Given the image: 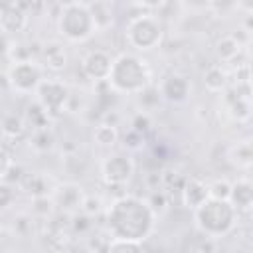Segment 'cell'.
<instances>
[{
	"label": "cell",
	"mask_w": 253,
	"mask_h": 253,
	"mask_svg": "<svg viewBox=\"0 0 253 253\" xmlns=\"http://www.w3.org/2000/svg\"><path fill=\"white\" fill-rule=\"evenodd\" d=\"M156 225V211L152 206L138 198L123 194L115 198L107 210V229L113 239H126L142 243Z\"/></svg>",
	"instance_id": "obj_1"
},
{
	"label": "cell",
	"mask_w": 253,
	"mask_h": 253,
	"mask_svg": "<svg viewBox=\"0 0 253 253\" xmlns=\"http://www.w3.org/2000/svg\"><path fill=\"white\" fill-rule=\"evenodd\" d=\"M107 81L117 93L140 95L150 87V67L142 57L134 53H121L119 57H115Z\"/></svg>",
	"instance_id": "obj_2"
},
{
	"label": "cell",
	"mask_w": 253,
	"mask_h": 253,
	"mask_svg": "<svg viewBox=\"0 0 253 253\" xmlns=\"http://www.w3.org/2000/svg\"><path fill=\"white\" fill-rule=\"evenodd\" d=\"M237 219V210L227 200H206L200 208L194 210V221L198 229L208 237L227 235Z\"/></svg>",
	"instance_id": "obj_3"
},
{
	"label": "cell",
	"mask_w": 253,
	"mask_h": 253,
	"mask_svg": "<svg viewBox=\"0 0 253 253\" xmlns=\"http://www.w3.org/2000/svg\"><path fill=\"white\" fill-rule=\"evenodd\" d=\"M57 30L71 43L87 42L97 32V26H95L89 4H85V2H65L63 10L57 18Z\"/></svg>",
	"instance_id": "obj_4"
},
{
	"label": "cell",
	"mask_w": 253,
	"mask_h": 253,
	"mask_svg": "<svg viewBox=\"0 0 253 253\" xmlns=\"http://www.w3.org/2000/svg\"><path fill=\"white\" fill-rule=\"evenodd\" d=\"M126 40L138 51H150L162 42V24L152 12L136 14L126 24Z\"/></svg>",
	"instance_id": "obj_5"
},
{
	"label": "cell",
	"mask_w": 253,
	"mask_h": 253,
	"mask_svg": "<svg viewBox=\"0 0 253 253\" xmlns=\"http://www.w3.org/2000/svg\"><path fill=\"white\" fill-rule=\"evenodd\" d=\"M4 81L12 87L14 93L20 95H30L34 91H38V87L42 85V67L34 61H18L12 63L6 71H4Z\"/></svg>",
	"instance_id": "obj_6"
},
{
	"label": "cell",
	"mask_w": 253,
	"mask_h": 253,
	"mask_svg": "<svg viewBox=\"0 0 253 253\" xmlns=\"http://www.w3.org/2000/svg\"><path fill=\"white\" fill-rule=\"evenodd\" d=\"M134 174V160L128 154H111L101 162V176L107 186H125Z\"/></svg>",
	"instance_id": "obj_7"
},
{
	"label": "cell",
	"mask_w": 253,
	"mask_h": 253,
	"mask_svg": "<svg viewBox=\"0 0 253 253\" xmlns=\"http://www.w3.org/2000/svg\"><path fill=\"white\" fill-rule=\"evenodd\" d=\"M36 93H38V103L49 113L51 119L61 115V111L65 109V103L69 99L67 87L55 79H43Z\"/></svg>",
	"instance_id": "obj_8"
},
{
	"label": "cell",
	"mask_w": 253,
	"mask_h": 253,
	"mask_svg": "<svg viewBox=\"0 0 253 253\" xmlns=\"http://www.w3.org/2000/svg\"><path fill=\"white\" fill-rule=\"evenodd\" d=\"M113 57L103 51V49H93L85 55L83 59V71L89 79L101 83V81H107L109 75H111V69H113Z\"/></svg>",
	"instance_id": "obj_9"
},
{
	"label": "cell",
	"mask_w": 253,
	"mask_h": 253,
	"mask_svg": "<svg viewBox=\"0 0 253 253\" xmlns=\"http://www.w3.org/2000/svg\"><path fill=\"white\" fill-rule=\"evenodd\" d=\"M158 91H160V97L170 103H184L190 97L192 85H190L188 77H184L180 73H170L160 81Z\"/></svg>",
	"instance_id": "obj_10"
},
{
	"label": "cell",
	"mask_w": 253,
	"mask_h": 253,
	"mask_svg": "<svg viewBox=\"0 0 253 253\" xmlns=\"http://www.w3.org/2000/svg\"><path fill=\"white\" fill-rule=\"evenodd\" d=\"M28 26V12L20 8L18 2H8L0 6V30L4 36L24 32Z\"/></svg>",
	"instance_id": "obj_11"
},
{
	"label": "cell",
	"mask_w": 253,
	"mask_h": 253,
	"mask_svg": "<svg viewBox=\"0 0 253 253\" xmlns=\"http://www.w3.org/2000/svg\"><path fill=\"white\" fill-rule=\"evenodd\" d=\"M206 200H210V184L202 182L200 178L186 180V184L182 188V204L190 210H196Z\"/></svg>",
	"instance_id": "obj_12"
},
{
	"label": "cell",
	"mask_w": 253,
	"mask_h": 253,
	"mask_svg": "<svg viewBox=\"0 0 253 253\" xmlns=\"http://www.w3.org/2000/svg\"><path fill=\"white\" fill-rule=\"evenodd\" d=\"M83 200H85V196H83L81 188L75 186V184H63V186H59L55 190V196H53V204L59 206L67 213H73L75 210H81Z\"/></svg>",
	"instance_id": "obj_13"
},
{
	"label": "cell",
	"mask_w": 253,
	"mask_h": 253,
	"mask_svg": "<svg viewBox=\"0 0 253 253\" xmlns=\"http://www.w3.org/2000/svg\"><path fill=\"white\" fill-rule=\"evenodd\" d=\"M42 59L43 65L51 71H61L67 65V51L63 49V45L59 42H47L42 45Z\"/></svg>",
	"instance_id": "obj_14"
},
{
	"label": "cell",
	"mask_w": 253,
	"mask_h": 253,
	"mask_svg": "<svg viewBox=\"0 0 253 253\" xmlns=\"http://www.w3.org/2000/svg\"><path fill=\"white\" fill-rule=\"evenodd\" d=\"M231 206L241 211V210H251L253 208V182L249 180H239L231 184V196H229Z\"/></svg>",
	"instance_id": "obj_15"
},
{
	"label": "cell",
	"mask_w": 253,
	"mask_h": 253,
	"mask_svg": "<svg viewBox=\"0 0 253 253\" xmlns=\"http://www.w3.org/2000/svg\"><path fill=\"white\" fill-rule=\"evenodd\" d=\"M49 121H51L49 113H47L38 101L26 107V125H30L34 132L47 128V126H49Z\"/></svg>",
	"instance_id": "obj_16"
},
{
	"label": "cell",
	"mask_w": 253,
	"mask_h": 253,
	"mask_svg": "<svg viewBox=\"0 0 253 253\" xmlns=\"http://www.w3.org/2000/svg\"><path fill=\"white\" fill-rule=\"evenodd\" d=\"M89 8H91V14H93L97 32H105V30L113 28L115 18H113L111 6L107 2H93V4H89Z\"/></svg>",
	"instance_id": "obj_17"
},
{
	"label": "cell",
	"mask_w": 253,
	"mask_h": 253,
	"mask_svg": "<svg viewBox=\"0 0 253 253\" xmlns=\"http://www.w3.org/2000/svg\"><path fill=\"white\" fill-rule=\"evenodd\" d=\"M93 140L99 144V146H113L117 140H119V130L115 125H109V123H101L93 128Z\"/></svg>",
	"instance_id": "obj_18"
},
{
	"label": "cell",
	"mask_w": 253,
	"mask_h": 253,
	"mask_svg": "<svg viewBox=\"0 0 253 253\" xmlns=\"http://www.w3.org/2000/svg\"><path fill=\"white\" fill-rule=\"evenodd\" d=\"M215 53L221 61H235V57L241 53V45L231 38V36H225L217 42L215 45Z\"/></svg>",
	"instance_id": "obj_19"
},
{
	"label": "cell",
	"mask_w": 253,
	"mask_h": 253,
	"mask_svg": "<svg viewBox=\"0 0 253 253\" xmlns=\"http://www.w3.org/2000/svg\"><path fill=\"white\" fill-rule=\"evenodd\" d=\"M26 130V121L20 119L16 113H8L2 119V132L6 138H18Z\"/></svg>",
	"instance_id": "obj_20"
},
{
	"label": "cell",
	"mask_w": 253,
	"mask_h": 253,
	"mask_svg": "<svg viewBox=\"0 0 253 253\" xmlns=\"http://www.w3.org/2000/svg\"><path fill=\"white\" fill-rule=\"evenodd\" d=\"M20 186H22L28 194H32L34 198L47 196V192H45V190H47V186H45V178L40 176V174H26V176L22 178Z\"/></svg>",
	"instance_id": "obj_21"
},
{
	"label": "cell",
	"mask_w": 253,
	"mask_h": 253,
	"mask_svg": "<svg viewBox=\"0 0 253 253\" xmlns=\"http://www.w3.org/2000/svg\"><path fill=\"white\" fill-rule=\"evenodd\" d=\"M225 83H227V75L219 65H211L204 73V85L210 91H221L225 87Z\"/></svg>",
	"instance_id": "obj_22"
},
{
	"label": "cell",
	"mask_w": 253,
	"mask_h": 253,
	"mask_svg": "<svg viewBox=\"0 0 253 253\" xmlns=\"http://www.w3.org/2000/svg\"><path fill=\"white\" fill-rule=\"evenodd\" d=\"M30 144H32V148L38 150V152H47V150L53 148V144H55V136H53V132H51L49 128L36 130V132L30 136Z\"/></svg>",
	"instance_id": "obj_23"
},
{
	"label": "cell",
	"mask_w": 253,
	"mask_h": 253,
	"mask_svg": "<svg viewBox=\"0 0 253 253\" xmlns=\"http://www.w3.org/2000/svg\"><path fill=\"white\" fill-rule=\"evenodd\" d=\"M229 115H231V119H235V121H245V119H249V117H251V105H249L247 97H243V95L237 93V95L231 99V103H229Z\"/></svg>",
	"instance_id": "obj_24"
},
{
	"label": "cell",
	"mask_w": 253,
	"mask_h": 253,
	"mask_svg": "<svg viewBox=\"0 0 253 253\" xmlns=\"http://www.w3.org/2000/svg\"><path fill=\"white\" fill-rule=\"evenodd\" d=\"M105 253H144V249H142V243H138V241L111 239Z\"/></svg>",
	"instance_id": "obj_25"
},
{
	"label": "cell",
	"mask_w": 253,
	"mask_h": 253,
	"mask_svg": "<svg viewBox=\"0 0 253 253\" xmlns=\"http://www.w3.org/2000/svg\"><path fill=\"white\" fill-rule=\"evenodd\" d=\"M231 158L239 166H253V142H241L231 148Z\"/></svg>",
	"instance_id": "obj_26"
},
{
	"label": "cell",
	"mask_w": 253,
	"mask_h": 253,
	"mask_svg": "<svg viewBox=\"0 0 253 253\" xmlns=\"http://www.w3.org/2000/svg\"><path fill=\"white\" fill-rule=\"evenodd\" d=\"M229 196H231V182L215 180L213 184H210V198H213V200H227L229 202Z\"/></svg>",
	"instance_id": "obj_27"
},
{
	"label": "cell",
	"mask_w": 253,
	"mask_h": 253,
	"mask_svg": "<svg viewBox=\"0 0 253 253\" xmlns=\"http://www.w3.org/2000/svg\"><path fill=\"white\" fill-rule=\"evenodd\" d=\"M150 126H152V119H150V115H148V113H144V111L136 113V115L132 117V121H130V128H132V130H136V132H140V134L148 132V130H150Z\"/></svg>",
	"instance_id": "obj_28"
},
{
	"label": "cell",
	"mask_w": 253,
	"mask_h": 253,
	"mask_svg": "<svg viewBox=\"0 0 253 253\" xmlns=\"http://www.w3.org/2000/svg\"><path fill=\"white\" fill-rule=\"evenodd\" d=\"M123 144H125V148H128V150H138L142 144H144V134H140V132H136V130H126V134L123 136Z\"/></svg>",
	"instance_id": "obj_29"
},
{
	"label": "cell",
	"mask_w": 253,
	"mask_h": 253,
	"mask_svg": "<svg viewBox=\"0 0 253 253\" xmlns=\"http://www.w3.org/2000/svg\"><path fill=\"white\" fill-rule=\"evenodd\" d=\"M99 211H101V200L95 198V196H85L83 206H81V213L93 217V215H97Z\"/></svg>",
	"instance_id": "obj_30"
},
{
	"label": "cell",
	"mask_w": 253,
	"mask_h": 253,
	"mask_svg": "<svg viewBox=\"0 0 253 253\" xmlns=\"http://www.w3.org/2000/svg\"><path fill=\"white\" fill-rule=\"evenodd\" d=\"M53 208V200H49L47 196H42V198H34V206H32V211L36 215H47Z\"/></svg>",
	"instance_id": "obj_31"
},
{
	"label": "cell",
	"mask_w": 253,
	"mask_h": 253,
	"mask_svg": "<svg viewBox=\"0 0 253 253\" xmlns=\"http://www.w3.org/2000/svg\"><path fill=\"white\" fill-rule=\"evenodd\" d=\"M34 219L28 215V213H22V215H18L16 219H14V231L18 233V235H26L28 231H32V223Z\"/></svg>",
	"instance_id": "obj_32"
},
{
	"label": "cell",
	"mask_w": 253,
	"mask_h": 253,
	"mask_svg": "<svg viewBox=\"0 0 253 253\" xmlns=\"http://www.w3.org/2000/svg\"><path fill=\"white\" fill-rule=\"evenodd\" d=\"M148 204L152 206V210L154 211H164L166 208H168V200H166V194L164 192H152V196H150V200H148Z\"/></svg>",
	"instance_id": "obj_33"
},
{
	"label": "cell",
	"mask_w": 253,
	"mask_h": 253,
	"mask_svg": "<svg viewBox=\"0 0 253 253\" xmlns=\"http://www.w3.org/2000/svg\"><path fill=\"white\" fill-rule=\"evenodd\" d=\"M91 217L89 215H85V213H81V215H75L73 217V221H71V227L75 229V231H79V233H83V231H87V229H91Z\"/></svg>",
	"instance_id": "obj_34"
},
{
	"label": "cell",
	"mask_w": 253,
	"mask_h": 253,
	"mask_svg": "<svg viewBox=\"0 0 253 253\" xmlns=\"http://www.w3.org/2000/svg\"><path fill=\"white\" fill-rule=\"evenodd\" d=\"M0 194H2V208H8L12 202V196H14V190L10 188V184H2Z\"/></svg>",
	"instance_id": "obj_35"
},
{
	"label": "cell",
	"mask_w": 253,
	"mask_h": 253,
	"mask_svg": "<svg viewBox=\"0 0 253 253\" xmlns=\"http://www.w3.org/2000/svg\"><path fill=\"white\" fill-rule=\"evenodd\" d=\"M237 8H243V10H247V14H253V2H239Z\"/></svg>",
	"instance_id": "obj_36"
},
{
	"label": "cell",
	"mask_w": 253,
	"mask_h": 253,
	"mask_svg": "<svg viewBox=\"0 0 253 253\" xmlns=\"http://www.w3.org/2000/svg\"><path fill=\"white\" fill-rule=\"evenodd\" d=\"M245 30L247 32H253V14H247L245 16Z\"/></svg>",
	"instance_id": "obj_37"
},
{
	"label": "cell",
	"mask_w": 253,
	"mask_h": 253,
	"mask_svg": "<svg viewBox=\"0 0 253 253\" xmlns=\"http://www.w3.org/2000/svg\"><path fill=\"white\" fill-rule=\"evenodd\" d=\"M249 89H251V93H253V73H251V79H249Z\"/></svg>",
	"instance_id": "obj_38"
}]
</instances>
